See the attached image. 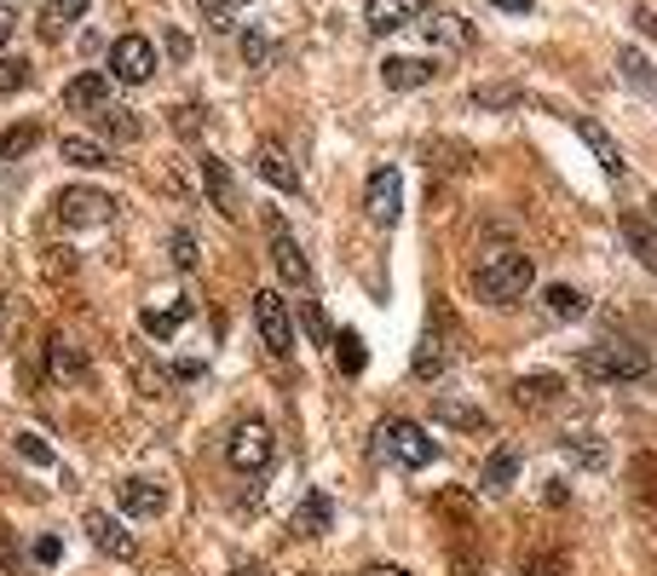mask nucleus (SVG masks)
Instances as JSON below:
<instances>
[{
    "instance_id": "nucleus-31",
    "label": "nucleus",
    "mask_w": 657,
    "mask_h": 576,
    "mask_svg": "<svg viewBox=\"0 0 657 576\" xmlns=\"http://www.w3.org/2000/svg\"><path fill=\"white\" fill-rule=\"evenodd\" d=\"M618 70H623V81H629V87H641V93H652L657 87V70L646 64V52H618Z\"/></svg>"
},
{
    "instance_id": "nucleus-36",
    "label": "nucleus",
    "mask_w": 657,
    "mask_h": 576,
    "mask_svg": "<svg viewBox=\"0 0 657 576\" xmlns=\"http://www.w3.org/2000/svg\"><path fill=\"white\" fill-rule=\"evenodd\" d=\"M474 105L479 110H513V105H519V87H479Z\"/></svg>"
},
{
    "instance_id": "nucleus-4",
    "label": "nucleus",
    "mask_w": 657,
    "mask_h": 576,
    "mask_svg": "<svg viewBox=\"0 0 657 576\" xmlns=\"http://www.w3.org/2000/svg\"><path fill=\"white\" fill-rule=\"evenodd\" d=\"M110 81H128V87H145V81L156 75V47L145 35H116L110 40Z\"/></svg>"
},
{
    "instance_id": "nucleus-38",
    "label": "nucleus",
    "mask_w": 657,
    "mask_h": 576,
    "mask_svg": "<svg viewBox=\"0 0 657 576\" xmlns=\"http://www.w3.org/2000/svg\"><path fill=\"white\" fill-rule=\"evenodd\" d=\"M17 571H24V553H17L12 525H0V576H17Z\"/></svg>"
},
{
    "instance_id": "nucleus-29",
    "label": "nucleus",
    "mask_w": 657,
    "mask_h": 576,
    "mask_svg": "<svg viewBox=\"0 0 657 576\" xmlns=\"http://www.w3.org/2000/svg\"><path fill=\"white\" fill-rule=\"evenodd\" d=\"M35 144H40V121H17V128H7V133H0V156H7V161H17V156H29Z\"/></svg>"
},
{
    "instance_id": "nucleus-17",
    "label": "nucleus",
    "mask_w": 657,
    "mask_h": 576,
    "mask_svg": "<svg viewBox=\"0 0 657 576\" xmlns=\"http://www.w3.org/2000/svg\"><path fill=\"white\" fill-rule=\"evenodd\" d=\"M618 225H623V242H629V254L641 260L652 277H657V225H652L646 214H623Z\"/></svg>"
},
{
    "instance_id": "nucleus-14",
    "label": "nucleus",
    "mask_w": 657,
    "mask_h": 576,
    "mask_svg": "<svg viewBox=\"0 0 657 576\" xmlns=\"http://www.w3.org/2000/svg\"><path fill=\"white\" fill-rule=\"evenodd\" d=\"M433 75H439L433 58H386V64H381V81H386L393 93H416V87H427Z\"/></svg>"
},
{
    "instance_id": "nucleus-7",
    "label": "nucleus",
    "mask_w": 657,
    "mask_h": 576,
    "mask_svg": "<svg viewBox=\"0 0 657 576\" xmlns=\"http://www.w3.org/2000/svg\"><path fill=\"white\" fill-rule=\"evenodd\" d=\"M381 439H386V456H393L398 467H409V472L439 461V444L427 439L416 421H386V427H381Z\"/></svg>"
},
{
    "instance_id": "nucleus-41",
    "label": "nucleus",
    "mask_w": 657,
    "mask_h": 576,
    "mask_svg": "<svg viewBox=\"0 0 657 576\" xmlns=\"http://www.w3.org/2000/svg\"><path fill=\"white\" fill-rule=\"evenodd\" d=\"M174 133H179V139H196V133H202V110H196V105H179V110H174Z\"/></svg>"
},
{
    "instance_id": "nucleus-20",
    "label": "nucleus",
    "mask_w": 657,
    "mask_h": 576,
    "mask_svg": "<svg viewBox=\"0 0 657 576\" xmlns=\"http://www.w3.org/2000/svg\"><path fill=\"white\" fill-rule=\"evenodd\" d=\"M58 156L70 161V168H116V156H110V144H98V139H81V133H70L64 144H58Z\"/></svg>"
},
{
    "instance_id": "nucleus-11",
    "label": "nucleus",
    "mask_w": 657,
    "mask_h": 576,
    "mask_svg": "<svg viewBox=\"0 0 657 576\" xmlns=\"http://www.w3.org/2000/svg\"><path fill=\"white\" fill-rule=\"evenodd\" d=\"M577 133H583V144L594 151V161H600V173H606V179H623L629 161H623V151H618V139H611L594 116H577Z\"/></svg>"
},
{
    "instance_id": "nucleus-22",
    "label": "nucleus",
    "mask_w": 657,
    "mask_h": 576,
    "mask_svg": "<svg viewBox=\"0 0 657 576\" xmlns=\"http://www.w3.org/2000/svg\"><path fill=\"white\" fill-rule=\"evenodd\" d=\"M433 421H439V427H456V432H485V427H490L485 409L462 404V398H433Z\"/></svg>"
},
{
    "instance_id": "nucleus-12",
    "label": "nucleus",
    "mask_w": 657,
    "mask_h": 576,
    "mask_svg": "<svg viewBox=\"0 0 657 576\" xmlns=\"http://www.w3.org/2000/svg\"><path fill=\"white\" fill-rule=\"evenodd\" d=\"M363 24L369 35H398L416 24V0H363Z\"/></svg>"
},
{
    "instance_id": "nucleus-33",
    "label": "nucleus",
    "mask_w": 657,
    "mask_h": 576,
    "mask_svg": "<svg viewBox=\"0 0 657 576\" xmlns=\"http://www.w3.org/2000/svg\"><path fill=\"white\" fill-rule=\"evenodd\" d=\"M12 449H17V456H24L29 467H52V461H58V456H52V444L40 439V432H17Z\"/></svg>"
},
{
    "instance_id": "nucleus-30",
    "label": "nucleus",
    "mask_w": 657,
    "mask_h": 576,
    "mask_svg": "<svg viewBox=\"0 0 657 576\" xmlns=\"http://www.w3.org/2000/svg\"><path fill=\"white\" fill-rule=\"evenodd\" d=\"M184 317H191V305H184V300H179V305H174V312H145V317H139V323H145V335H151V340H174V335H179V323H184Z\"/></svg>"
},
{
    "instance_id": "nucleus-48",
    "label": "nucleus",
    "mask_w": 657,
    "mask_h": 576,
    "mask_svg": "<svg viewBox=\"0 0 657 576\" xmlns=\"http://www.w3.org/2000/svg\"><path fill=\"white\" fill-rule=\"evenodd\" d=\"M12 29H17V12H12V7H0V47L12 40Z\"/></svg>"
},
{
    "instance_id": "nucleus-16",
    "label": "nucleus",
    "mask_w": 657,
    "mask_h": 576,
    "mask_svg": "<svg viewBox=\"0 0 657 576\" xmlns=\"http://www.w3.org/2000/svg\"><path fill=\"white\" fill-rule=\"evenodd\" d=\"M513 398H519L525 409H553L565 398V381L553 375V369H542V375H519L513 381Z\"/></svg>"
},
{
    "instance_id": "nucleus-27",
    "label": "nucleus",
    "mask_w": 657,
    "mask_h": 576,
    "mask_svg": "<svg viewBox=\"0 0 657 576\" xmlns=\"http://www.w3.org/2000/svg\"><path fill=\"white\" fill-rule=\"evenodd\" d=\"M93 121H98V133H105V139H121V144H133L139 133H145V121H139L133 110H110V105L98 110Z\"/></svg>"
},
{
    "instance_id": "nucleus-21",
    "label": "nucleus",
    "mask_w": 657,
    "mask_h": 576,
    "mask_svg": "<svg viewBox=\"0 0 657 576\" xmlns=\"http://www.w3.org/2000/svg\"><path fill=\"white\" fill-rule=\"evenodd\" d=\"M560 444H565V456H571V461H583L588 472H606V467H611V449L594 439V432H583V427H577V432H565Z\"/></svg>"
},
{
    "instance_id": "nucleus-19",
    "label": "nucleus",
    "mask_w": 657,
    "mask_h": 576,
    "mask_svg": "<svg viewBox=\"0 0 657 576\" xmlns=\"http://www.w3.org/2000/svg\"><path fill=\"white\" fill-rule=\"evenodd\" d=\"M272 265H277V277H283V283L306 288V254H300V242H295L289 231H283V225L272 231Z\"/></svg>"
},
{
    "instance_id": "nucleus-49",
    "label": "nucleus",
    "mask_w": 657,
    "mask_h": 576,
    "mask_svg": "<svg viewBox=\"0 0 657 576\" xmlns=\"http://www.w3.org/2000/svg\"><path fill=\"white\" fill-rule=\"evenodd\" d=\"M363 576H416V571H404V565H363Z\"/></svg>"
},
{
    "instance_id": "nucleus-15",
    "label": "nucleus",
    "mask_w": 657,
    "mask_h": 576,
    "mask_svg": "<svg viewBox=\"0 0 657 576\" xmlns=\"http://www.w3.org/2000/svg\"><path fill=\"white\" fill-rule=\"evenodd\" d=\"M64 105H70V110H93V116H98V110L110 105V75H105V70H81V75L70 81V87H64Z\"/></svg>"
},
{
    "instance_id": "nucleus-34",
    "label": "nucleus",
    "mask_w": 657,
    "mask_h": 576,
    "mask_svg": "<svg viewBox=\"0 0 657 576\" xmlns=\"http://www.w3.org/2000/svg\"><path fill=\"white\" fill-rule=\"evenodd\" d=\"M75 17H87V0H47V35H58Z\"/></svg>"
},
{
    "instance_id": "nucleus-28",
    "label": "nucleus",
    "mask_w": 657,
    "mask_h": 576,
    "mask_svg": "<svg viewBox=\"0 0 657 576\" xmlns=\"http://www.w3.org/2000/svg\"><path fill=\"white\" fill-rule=\"evenodd\" d=\"M513 479H519V449H497V456L485 461V490H490V496H502Z\"/></svg>"
},
{
    "instance_id": "nucleus-42",
    "label": "nucleus",
    "mask_w": 657,
    "mask_h": 576,
    "mask_svg": "<svg viewBox=\"0 0 657 576\" xmlns=\"http://www.w3.org/2000/svg\"><path fill=\"white\" fill-rule=\"evenodd\" d=\"M242 58H249V64L260 70V64H265V58H272V40H265L260 29H249V35H242Z\"/></svg>"
},
{
    "instance_id": "nucleus-45",
    "label": "nucleus",
    "mask_w": 657,
    "mask_h": 576,
    "mask_svg": "<svg viewBox=\"0 0 657 576\" xmlns=\"http://www.w3.org/2000/svg\"><path fill=\"white\" fill-rule=\"evenodd\" d=\"M168 58H174V64L191 58V35H184V29H168Z\"/></svg>"
},
{
    "instance_id": "nucleus-18",
    "label": "nucleus",
    "mask_w": 657,
    "mask_h": 576,
    "mask_svg": "<svg viewBox=\"0 0 657 576\" xmlns=\"http://www.w3.org/2000/svg\"><path fill=\"white\" fill-rule=\"evenodd\" d=\"M202 184H208L214 208H219L225 219H237V214H242V208H237V184H231V168H225L219 156H202Z\"/></svg>"
},
{
    "instance_id": "nucleus-1",
    "label": "nucleus",
    "mask_w": 657,
    "mask_h": 576,
    "mask_svg": "<svg viewBox=\"0 0 657 576\" xmlns=\"http://www.w3.org/2000/svg\"><path fill=\"white\" fill-rule=\"evenodd\" d=\"M474 283H479V295L490 305H513V300H525L530 283H537V265H530V254H519V249H502V254H490L479 265Z\"/></svg>"
},
{
    "instance_id": "nucleus-44",
    "label": "nucleus",
    "mask_w": 657,
    "mask_h": 576,
    "mask_svg": "<svg viewBox=\"0 0 657 576\" xmlns=\"http://www.w3.org/2000/svg\"><path fill=\"white\" fill-rule=\"evenodd\" d=\"M58 560H64V542H58V537H40V542H35V565H58Z\"/></svg>"
},
{
    "instance_id": "nucleus-8",
    "label": "nucleus",
    "mask_w": 657,
    "mask_h": 576,
    "mask_svg": "<svg viewBox=\"0 0 657 576\" xmlns=\"http://www.w3.org/2000/svg\"><path fill=\"white\" fill-rule=\"evenodd\" d=\"M363 214L375 219L381 231H393V225H398V214H404V179H398V168H375V173H369Z\"/></svg>"
},
{
    "instance_id": "nucleus-37",
    "label": "nucleus",
    "mask_w": 657,
    "mask_h": 576,
    "mask_svg": "<svg viewBox=\"0 0 657 576\" xmlns=\"http://www.w3.org/2000/svg\"><path fill=\"white\" fill-rule=\"evenodd\" d=\"M444 375V352L433 340H421V352H416V381H439Z\"/></svg>"
},
{
    "instance_id": "nucleus-13",
    "label": "nucleus",
    "mask_w": 657,
    "mask_h": 576,
    "mask_svg": "<svg viewBox=\"0 0 657 576\" xmlns=\"http://www.w3.org/2000/svg\"><path fill=\"white\" fill-rule=\"evenodd\" d=\"M81 525H87V537H93V548H98V553H110V560H133V537L121 530L116 513H87Z\"/></svg>"
},
{
    "instance_id": "nucleus-3",
    "label": "nucleus",
    "mask_w": 657,
    "mask_h": 576,
    "mask_svg": "<svg viewBox=\"0 0 657 576\" xmlns=\"http://www.w3.org/2000/svg\"><path fill=\"white\" fill-rule=\"evenodd\" d=\"M52 214H58V225H70V231H87V225H110L116 219V196L93 191V184H70V191H58Z\"/></svg>"
},
{
    "instance_id": "nucleus-10",
    "label": "nucleus",
    "mask_w": 657,
    "mask_h": 576,
    "mask_svg": "<svg viewBox=\"0 0 657 576\" xmlns=\"http://www.w3.org/2000/svg\"><path fill=\"white\" fill-rule=\"evenodd\" d=\"M116 502L128 519H162L168 513V484H156V479H121L116 484Z\"/></svg>"
},
{
    "instance_id": "nucleus-46",
    "label": "nucleus",
    "mask_w": 657,
    "mask_h": 576,
    "mask_svg": "<svg viewBox=\"0 0 657 576\" xmlns=\"http://www.w3.org/2000/svg\"><path fill=\"white\" fill-rule=\"evenodd\" d=\"M497 12H513V17H525V12H537V0H490Z\"/></svg>"
},
{
    "instance_id": "nucleus-9",
    "label": "nucleus",
    "mask_w": 657,
    "mask_h": 576,
    "mask_svg": "<svg viewBox=\"0 0 657 576\" xmlns=\"http://www.w3.org/2000/svg\"><path fill=\"white\" fill-rule=\"evenodd\" d=\"M254 173L272 184V191H283V196L300 191V168H295V156L283 151L277 139H260V144H254Z\"/></svg>"
},
{
    "instance_id": "nucleus-43",
    "label": "nucleus",
    "mask_w": 657,
    "mask_h": 576,
    "mask_svg": "<svg viewBox=\"0 0 657 576\" xmlns=\"http://www.w3.org/2000/svg\"><path fill=\"white\" fill-rule=\"evenodd\" d=\"M196 7L214 17V29H237V24H231V7H237V0H196Z\"/></svg>"
},
{
    "instance_id": "nucleus-32",
    "label": "nucleus",
    "mask_w": 657,
    "mask_h": 576,
    "mask_svg": "<svg viewBox=\"0 0 657 576\" xmlns=\"http://www.w3.org/2000/svg\"><path fill=\"white\" fill-rule=\"evenodd\" d=\"M427 35L439 40H450V47H474V29H467V17H433V24H427Z\"/></svg>"
},
{
    "instance_id": "nucleus-40",
    "label": "nucleus",
    "mask_w": 657,
    "mask_h": 576,
    "mask_svg": "<svg viewBox=\"0 0 657 576\" xmlns=\"http://www.w3.org/2000/svg\"><path fill=\"white\" fill-rule=\"evenodd\" d=\"M306 335H312V340H335V328H329V317H323L318 300H306Z\"/></svg>"
},
{
    "instance_id": "nucleus-6",
    "label": "nucleus",
    "mask_w": 657,
    "mask_h": 576,
    "mask_svg": "<svg viewBox=\"0 0 657 576\" xmlns=\"http://www.w3.org/2000/svg\"><path fill=\"white\" fill-rule=\"evenodd\" d=\"M254 328H260V340H265V352H272V358H289L295 352L289 305H283V295H272V288H260V295H254Z\"/></svg>"
},
{
    "instance_id": "nucleus-5",
    "label": "nucleus",
    "mask_w": 657,
    "mask_h": 576,
    "mask_svg": "<svg viewBox=\"0 0 657 576\" xmlns=\"http://www.w3.org/2000/svg\"><path fill=\"white\" fill-rule=\"evenodd\" d=\"M277 456V439H272V427L265 421H242L231 432V444H225V461H231L237 472H265Z\"/></svg>"
},
{
    "instance_id": "nucleus-24",
    "label": "nucleus",
    "mask_w": 657,
    "mask_h": 576,
    "mask_svg": "<svg viewBox=\"0 0 657 576\" xmlns=\"http://www.w3.org/2000/svg\"><path fill=\"white\" fill-rule=\"evenodd\" d=\"M47 369H52V381H81L87 375V358H81L64 335H52L47 340Z\"/></svg>"
},
{
    "instance_id": "nucleus-26",
    "label": "nucleus",
    "mask_w": 657,
    "mask_h": 576,
    "mask_svg": "<svg viewBox=\"0 0 657 576\" xmlns=\"http://www.w3.org/2000/svg\"><path fill=\"white\" fill-rule=\"evenodd\" d=\"M335 363H341V375H346V381L363 375V369H369V346H363V335L341 328V335H335Z\"/></svg>"
},
{
    "instance_id": "nucleus-25",
    "label": "nucleus",
    "mask_w": 657,
    "mask_h": 576,
    "mask_svg": "<svg viewBox=\"0 0 657 576\" xmlns=\"http://www.w3.org/2000/svg\"><path fill=\"white\" fill-rule=\"evenodd\" d=\"M542 305H548V312L560 317V323H577V317L588 312V300H583L571 283H548V288H542Z\"/></svg>"
},
{
    "instance_id": "nucleus-35",
    "label": "nucleus",
    "mask_w": 657,
    "mask_h": 576,
    "mask_svg": "<svg viewBox=\"0 0 657 576\" xmlns=\"http://www.w3.org/2000/svg\"><path fill=\"white\" fill-rule=\"evenodd\" d=\"M29 87V64L24 58H0V93H24Z\"/></svg>"
},
{
    "instance_id": "nucleus-50",
    "label": "nucleus",
    "mask_w": 657,
    "mask_h": 576,
    "mask_svg": "<svg viewBox=\"0 0 657 576\" xmlns=\"http://www.w3.org/2000/svg\"><path fill=\"white\" fill-rule=\"evenodd\" d=\"M231 576H265V571H254V565H242V571H231Z\"/></svg>"
},
{
    "instance_id": "nucleus-2",
    "label": "nucleus",
    "mask_w": 657,
    "mask_h": 576,
    "mask_svg": "<svg viewBox=\"0 0 657 576\" xmlns=\"http://www.w3.org/2000/svg\"><path fill=\"white\" fill-rule=\"evenodd\" d=\"M652 369V358L641 346H623V340H606V346H588L583 352V375L600 381V386H623V381H641Z\"/></svg>"
},
{
    "instance_id": "nucleus-47",
    "label": "nucleus",
    "mask_w": 657,
    "mask_h": 576,
    "mask_svg": "<svg viewBox=\"0 0 657 576\" xmlns=\"http://www.w3.org/2000/svg\"><path fill=\"white\" fill-rule=\"evenodd\" d=\"M634 29H641V35H657V12H652V7H634Z\"/></svg>"
},
{
    "instance_id": "nucleus-39",
    "label": "nucleus",
    "mask_w": 657,
    "mask_h": 576,
    "mask_svg": "<svg viewBox=\"0 0 657 576\" xmlns=\"http://www.w3.org/2000/svg\"><path fill=\"white\" fill-rule=\"evenodd\" d=\"M196 237L191 231H174V265H179V272H196Z\"/></svg>"
},
{
    "instance_id": "nucleus-23",
    "label": "nucleus",
    "mask_w": 657,
    "mask_h": 576,
    "mask_svg": "<svg viewBox=\"0 0 657 576\" xmlns=\"http://www.w3.org/2000/svg\"><path fill=\"white\" fill-rule=\"evenodd\" d=\"M329 525H335V507H329L323 490H312V496L300 502V513H295V537H323Z\"/></svg>"
}]
</instances>
